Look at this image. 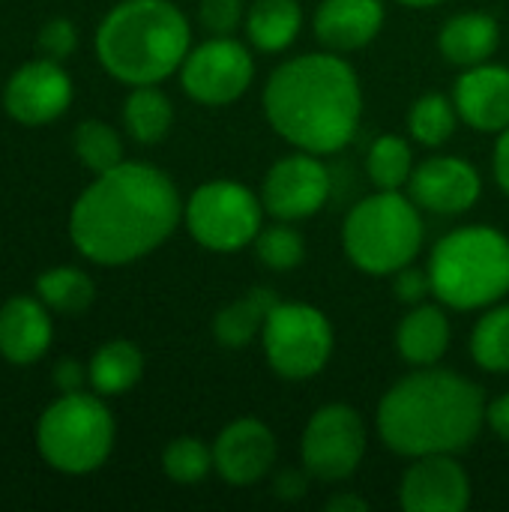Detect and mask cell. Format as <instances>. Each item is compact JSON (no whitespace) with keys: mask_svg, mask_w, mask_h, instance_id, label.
Instances as JSON below:
<instances>
[{"mask_svg":"<svg viewBox=\"0 0 509 512\" xmlns=\"http://www.w3.org/2000/svg\"><path fill=\"white\" fill-rule=\"evenodd\" d=\"M183 201L171 177L147 162H120L78 195L69 213L75 249L102 267L156 252L180 225Z\"/></svg>","mask_w":509,"mask_h":512,"instance_id":"6da1fadb","label":"cell"},{"mask_svg":"<svg viewBox=\"0 0 509 512\" xmlns=\"http://www.w3.org/2000/svg\"><path fill=\"white\" fill-rule=\"evenodd\" d=\"M264 114L291 147L315 156L339 153L360 129L363 87L336 51L300 54L270 72Z\"/></svg>","mask_w":509,"mask_h":512,"instance_id":"7a4b0ae2","label":"cell"},{"mask_svg":"<svg viewBox=\"0 0 509 512\" xmlns=\"http://www.w3.org/2000/svg\"><path fill=\"white\" fill-rule=\"evenodd\" d=\"M483 390L450 369L420 366L378 402L375 426L387 450L405 459L462 453L486 423Z\"/></svg>","mask_w":509,"mask_h":512,"instance_id":"3957f363","label":"cell"},{"mask_svg":"<svg viewBox=\"0 0 509 512\" xmlns=\"http://www.w3.org/2000/svg\"><path fill=\"white\" fill-rule=\"evenodd\" d=\"M189 48V21L171 0H123L96 30L99 63L129 87L159 84L180 72Z\"/></svg>","mask_w":509,"mask_h":512,"instance_id":"277c9868","label":"cell"},{"mask_svg":"<svg viewBox=\"0 0 509 512\" xmlns=\"http://www.w3.org/2000/svg\"><path fill=\"white\" fill-rule=\"evenodd\" d=\"M432 294L459 312L501 303L509 294V237L492 225L444 234L429 258Z\"/></svg>","mask_w":509,"mask_h":512,"instance_id":"5b68a950","label":"cell"},{"mask_svg":"<svg viewBox=\"0 0 509 512\" xmlns=\"http://www.w3.org/2000/svg\"><path fill=\"white\" fill-rule=\"evenodd\" d=\"M426 240V225L414 198L399 189H378L351 207L342 225L348 261L369 276H390L408 267Z\"/></svg>","mask_w":509,"mask_h":512,"instance_id":"8992f818","label":"cell"},{"mask_svg":"<svg viewBox=\"0 0 509 512\" xmlns=\"http://www.w3.org/2000/svg\"><path fill=\"white\" fill-rule=\"evenodd\" d=\"M36 450L60 474H93L114 450V417L108 405L84 390L60 393L39 417Z\"/></svg>","mask_w":509,"mask_h":512,"instance_id":"52a82bcc","label":"cell"},{"mask_svg":"<svg viewBox=\"0 0 509 512\" xmlns=\"http://www.w3.org/2000/svg\"><path fill=\"white\" fill-rule=\"evenodd\" d=\"M261 195L237 180H207L183 204V222L192 240L210 252L234 255L255 243L264 228Z\"/></svg>","mask_w":509,"mask_h":512,"instance_id":"ba28073f","label":"cell"},{"mask_svg":"<svg viewBox=\"0 0 509 512\" xmlns=\"http://www.w3.org/2000/svg\"><path fill=\"white\" fill-rule=\"evenodd\" d=\"M333 324L309 303H276L261 330L270 369L285 381L315 378L333 357Z\"/></svg>","mask_w":509,"mask_h":512,"instance_id":"9c48e42d","label":"cell"},{"mask_svg":"<svg viewBox=\"0 0 509 512\" xmlns=\"http://www.w3.org/2000/svg\"><path fill=\"white\" fill-rule=\"evenodd\" d=\"M366 423L351 405H324L318 408L300 438V459L309 477L321 483H342L348 480L363 456H366Z\"/></svg>","mask_w":509,"mask_h":512,"instance_id":"30bf717a","label":"cell"},{"mask_svg":"<svg viewBox=\"0 0 509 512\" xmlns=\"http://www.w3.org/2000/svg\"><path fill=\"white\" fill-rule=\"evenodd\" d=\"M255 81V60L249 48L231 36H210L189 48L180 66V84L189 99L201 105H231Z\"/></svg>","mask_w":509,"mask_h":512,"instance_id":"8fae6325","label":"cell"},{"mask_svg":"<svg viewBox=\"0 0 509 512\" xmlns=\"http://www.w3.org/2000/svg\"><path fill=\"white\" fill-rule=\"evenodd\" d=\"M333 192V177L321 156L291 153L282 156L261 183V204L279 222H297L315 216Z\"/></svg>","mask_w":509,"mask_h":512,"instance_id":"7c38bea8","label":"cell"},{"mask_svg":"<svg viewBox=\"0 0 509 512\" xmlns=\"http://www.w3.org/2000/svg\"><path fill=\"white\" fill-rule=\"evenodd\" d=\"M72 102V78L63 63L39 57L15 69L3 87V108L15 123L45 126Z\"/></svg>","mask_w":509,"mask_h":512,"instance_id":"4fadbf2b","label":"cell"},{"mask_svg":"<svg viewBox=\"0 0 509 512\" xmlns=\"http://www.w3.org/2000/svg\"><path fill=\"white\" fill-rule=\"evenodd\" d=\"M399 504L405 512H465L471 507V480L453 453L420 456L402 474Z\"/></svg>","mask_w":509,"mask_h":512,"instance_id":"5bb4252c","label":"cell"},{"mask_svg":"<svg viewBox=\"0 0 509 512\" xmlns=\"http://www.w3.org/2000/svg\"><path fill=\"white\" fill-rule=\"evenodd\" d=\"M276 435L258 417L228 423L213 444V471L231 486H255L276 465Z\"/></svg>","mask_w":509,"mask_h":512,"instance_id":"9a60e30c","label":"cell"},{"mask_svg":"<svg viewBox=\"0 0 509 512\" xmlns=\"http://www.w3.org/2000/svg\"><path fill=\"white\" fill-rule=\"evenodd\" d=\"M411 198L420 210L438 216H459L468 213L483 192L480 171L459 156H429L411 174Z\"/></svg>","mask_w":509,"mask_h":512,"instance_id":"2e32d148","label":"cell"},{"mask_svg":"<svg viewBox=\"0 0 509 512\" xmlns=\"http://www.w3.org/2000/svg\"><path fill=\"white\" fill-rule=\"evenodd\" d=\"M459 117L477 129L498 135L509 126V69L498 63H480L462 72L453 87Z\"/></svg>","mask_w":509,"mask_h":512,"instance_id":"e0dca14e","label":"cell"},{"mask_svg":"<svg viewBox=\"0 0 509 512\" xmlns=\"http://www.w3.org/2000/svg\"><path fill=\"white\" fill-rule=\"evenodd\" d=\"M54 327L48 306L36 297H9L0 306V354L12 366H30L51 348Z\"/></svg>","mask_w":509,"mask_h":512,"instance_id":"ac0fdd59","label":"cell"},{"mask_svg":"<svg viewBox=\"0 0 509 512\" xmlns=\"http://www.w3.org/2000/svg\"><path fill=\"white\" fill-rule=\"evenodd\" d=\"M384 27V3L381 0H321L315 12L318 39L336 51H360L366 48Z\"/></svg>","mask_w":509,"mask_h":512,"instance_id":"d6986e66","label":"cell"},{"mask_svg":"<svg viewBox=\"0 0 509 512\" xmlns=\"http://www.w3.org/2000/svg\"><path fill=\"white\" fill-rule=\"evenodd\" d=\"M453 339L450 318L435 303L411 306V312L399 321L396 330V348L408 366H438L447 354Z\"/></svg>","mask_w":509,"mask_h":512,"instance_id":"ffe728a7","label":"cell"},{"mask_svg":"<svg viewBox=\"0 0 509 512\" xmlns=\"http://www.w3.org/2000/svg\"><path fill=\"white\" fill-rule=\"evenodd\" d=\"M498 45H501V27L486 12H459L441 27V36H438L441 54L453 66H462V69L489 63Z\"/></svg>","mask_w":509,"mask_h":512,"instance_id":"44dd1931","label":"cell"},{"mask_svg":"<svg viewBox=\"0 0 509 512\" xmlns=\"http://www.w3.org/2000/svg\"><path fill=\"white\" fill-rule=\"evenodd\" d=\"M276 303H279V294L273 288H264V285L240 294L234 303H228L225 309L216 312V318H213L216 342L231 348V351L246 348L255 336H261L267 315L273 312Z\"/></svg>","mask_w":509,"mask_h":512,"instance_id":"7402d4cb","label":"cell"},{"mask_svg":"<svg viewBox=\"0 0 509 512\" xmlns=\"http://www.w3.org/2000/svg\"><path fill=\"white\" fill-rule=\"evenodd\" d=\"M141 375H144V354L129 339L105 342L90 357V366H87L90 387L99 396H123L141 381Z\"/></svg>","mask_w":509,"mask_h":512,"instance_id":"603a6c76","label":"cell"},{"mask_svg":"<svg viewBox=\"0 0 509 512\" xmlns=\"http://www.w3.org/2000/svg\"><path fill=\"white\" fill-rule=\"evenodd\" d=\"M303 27V9L297 0H255L246 12V36L258 51L279 54L291 48Z\"/></svg>","mask_w":509,"mask_h":512,"instance_id":"cb8c5ba5","label":"cell"},{"mask_svg":"<svg viewBox=\"0 0 509 512\" xmlns=\"http://www.w3.org/2000/svg\"><path fill=\"white\" fill-rule=\"evenodd\" d=\"M123 123L138 144H159L174 126V105L156 84L132 87L123 105Z\"/></svg>","mask_w":509,"mask_h":512,"instance_id":"d4e9b609","label":"cell"},{"mask_svg":"<svg viewBox=\"0 0 509 512\" xmlns=\"http://www.w3.org/2000/svg\"><path fill=\"white\" fill-rule=\"evenodd\" d=\"M471 357L486 372L509 375V303H495L474 324Z\"/></svg>","mask_w":509,"mask_h":512,"instance_id":"484cf974","label":"cell"},{"mask_svg":"<svg viewBox=\"0 0 509 512\" xmlns=\"http://www.w3.org/2000/svg\"><path fill=\"white\" fill-rule=\"evenodd\" d=\"M36 294L48 309L84 312L96 297V285L78 267H51L36 279Z\"/></svg>","mask_w":509,"mask_h":512,"instance_id":"4316f807","label":"cell"},{"mask_svg":"<svg viewBox=\"0 0 509 512\" xmlns=\"http://www.w3.org/2000/svg\"><path fill=\"white\" fill-rule=\"evenodd\" d=\"M459 111L456 102L441 96V93H426L420 96L411 111H408V129L414 135L417 144L423 147H441L453 138L456 123H459Z\"/></svg>","mask_w":509,"mask_h":512,"instance_id":"83f0119b","label":"cell"},{"mask_svg":"<svg viewBox=\"0 0 509 512\" xmlns=\"http://www.w3.org/2000/svg\"><path fill=\"white\" fill-rule=\"evenodd\" d=\"M366 174L375 189H402L414 174V153L402 135H381L366 156Z\"/></svg>","mask_w":509,"mask_h":512,"instance_id":"f1b7e54d","label":"cell"},{"mask_svg":"<svg viewBox=\"0 0 509 512\" xmlns=\"http://www.w3.org/2000/svg\"><path fill=\"white\" fill-rule=\"evenodd\" d=\"M75 156L84 168H90L93 174L111 171L114 165L123 162V141L117 135V129H111L102 120H84L75 129L72 138Z\"/></svg>","mask_w":509,"mask_h":512,"instance_id":"f546056e","label":"cell"},{"mask_svg":"<svg viewBox=\"0 0 509 512\" xmlns=\"http://www.w3.org/2000/svg\"><path fill=\"white\" fill-rule=\"evenodd\" d=\"M162 471L168 480L180 483V486H192L201 483L210 471H213V447H207L198 438H174L165 450H162Z\"/></svg>","mask_w":509,"mask_h":512,"instance_id":"4dcf8cb0","label":"cell"},{"mask_svg":"<svg viewBox=\"0 0 509 512\" xmlns=\"http://www.w3.org/2000/svg\"><path fill=\"white\" fill-rule=\"evenodd\" d=\"M252 246H255V258H258L267 270H276V273L294 270V267H300L303 258H306V240H303V234H300L297 228H291L288 222L261 228Z\"/></svg>","mask_w":509,"mask_h":512,"instance_id":"1f68e13d","label":"cell"},{"mask_svg":"<svg viewBox=\"0 0 509 512\" xmlns=\"http://www.w3.org/2000/svg\"><path fill=\"white\" fill-rule=\"evenodd\" d=\"M246 6L243 0H201L198 3V18L207 33L213 36H231L243 21H246Z\"/></svg>","mask_w":509,"mask_h":512,"instance_id":"d6a6232c","label":"cell"},{"mask_svg":"<svg viewBox=\"0 0 509 512\" xmlns=\"http://www.w3.org/2000/svg\"><path fill=\"white\" fill-rule=\"evenodd\" d=\"M36 45H39L42 57L63 63V60L72 57L75 48H78V30H75V24H72L69 18H51V21L39 30Z\"/></svg>","mask_w":509,"mask_h":512,"instance_id":"836d02e7","label":"cell"},{"mask_svg":"<svg viewBox=\"0 0 509 512\" xmlns=\"http://www.w3.org/2000/svg\"><path fill=\"white\" fill-rule=\"evenodd\" d=\"M393 276H396V279H393V291H396V297H399L405 306H420V303H426V297L432 294L429 270H420V267L408 264V267L396 270Z\"/></svg>","mask_w":509,"mask_h":512,"instance_id":"e575fe53","label":"cell"},{"mask_svg":"<svg viewBox=\"0 0 509 512\" xmlns=\"http://www.w3.org/2000/svg\"><path fill=\"white\" fill-rule=\"evenodd\" d=\"M51 378H54V387L60 393H78V390H84V384H90L87 366H81L78 360H60L54 366V375Z\"/></svg>","mask_w":509,"mask_h":512,"instance_id":"d590c367","label":"cell"},{"mask_svg":"<svg viewBox=\"0 0 509 512\" xmlns=\"http://www.w3.org/2000/svg\"><path fill=\"white\" fill-rule=\"evenodd\" d=\"M306 474H309L306 468H303V471H297V468L282 471V474L273 480V492H276V498H282V501H300V498L306 495V489H309Z\"/></svg>","mask_w":509,"mask_h":512,"instance_id":"8d00e7d4","label":"cell"},{"mask_svg":"<svg viewBox=\"0 0 509 512\" xmlns=\"http://www.w3.org/2000/svg\"><path fill=\"white\" fill-rule=\"evenodd\" d=\"M486 423L489 429L509 444V393L498 396L489 408H486Z\"/></svg>","mask_w":509,"mask_h":512,"instance_id":"74e56055","label":"cell"},{"mask_svg":"<svg viewBox=\"0 0 509 512\" xmlns=\"http://www.w3.org/2000/svg\"><path fill=\"white\" fill-rule=\"evenodd\" d=\"M492 168H495V180H498V186L507 192V198H509V126L504 129V132H498V144H495Z\"/></svg>","mask_w":509,"mask_h":512,"instance_id":"f35d334b","label":"cell"},{"mask_svg":"<svg viewBox=\"0 0 509 512\" xmlns=\"http://www.w3.org/2000/svg\"><path fill=\"white\" fill-rule=\"evenodd\" d=\"M327 510L330 512H366L369 510V501H363L360 495H333L327 501Z\"/></svg>","mask_w":509,"mask_h":512,"instance_id":"ab89813d","label":"cell"},{"mask_svg":"<svg viewBox=\"0 0 509 512\" xmlns=\"http://www.w3.org/2000/svg\"><path fill=\"white\" fill-rule=\"evenodd\" d=\"M399 3L414 6V9H429V6H438V3H444V0H399Z\"/></svg>","mask_w":509,"mask_h":512,"instance_id":"60d3db41","label":"cell"}]
</instances>
